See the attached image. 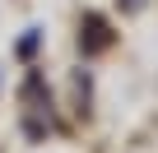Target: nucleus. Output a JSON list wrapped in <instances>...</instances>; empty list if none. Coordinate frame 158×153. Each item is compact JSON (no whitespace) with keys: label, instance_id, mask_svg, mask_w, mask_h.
Returning a JSON list of instances; mask_svg holds the SVG:
<instances>
[{"label":"nucleus","instance_id":"1","mask_svg":"<svg viewBox=\"0 0 158 153\" xmlns=\"http://www.w3.org/2000/svg\"><path fill=\"white\" fill-rule=\"evenodd\" d=\"M107 46V23L98 19V14H84V51L93 56V51H102Z\"/></svg>","mask_w":158,"mask_h":153},{"label":"nucleus","instance_id":"2","mask_svg":"<svg viewBox=\"0 0 158 153\" xmlns=\"http://www.w3.org/2000/svg\"><path fill=\"white\" fill-rule=\"evenodd\" d=\"M33 51H37V33H28V37H19V56H23V60H28V56H33Z\"/></svg>","mask_w":158,"mask_h":153}]
</instances>
